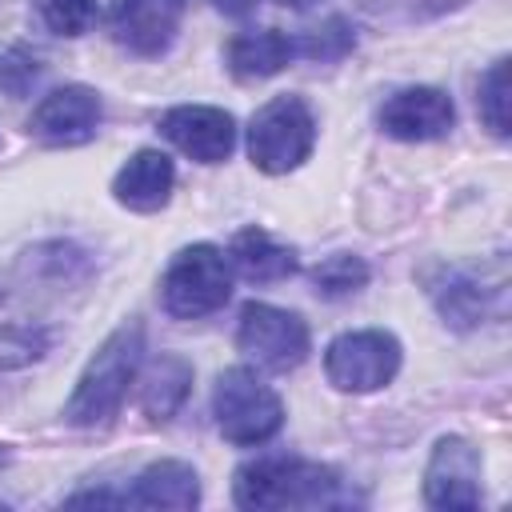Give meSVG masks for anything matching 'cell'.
Here are the masks:
<instances>
[{"label": "cell", "instance_id": "25", "mask_svg": "<svg viewBox=\"0 0 512 512\" xmlns=\"http://www.w3.org/2000/svg\"><path fill=\"white\" fill-rule=\"evenodd\" d=\"M276 4H288V8H308V4H316V0H276Z\"/></svg>", "mask_w": 512, "mask_h": 512}, {"label": "cell", "instance_id": "6", "mask_svg": "<svg viewBox=\"0 0 512 512\" xmlns=\"http://www.w3.org/2000/svg\"><path fill=\"white\" fill-rule=\"evenodd\" d=\"M400 364H404V348L384 328L340 332L324 352L328 384L340 392H376L396 380Z\"/></svg>", "mask_w": 512, "mask_h": 512}, {"label": "cell", "instance_id": "19", "mask_svg": "<svg viewBox=\"0 0 512 512\" xmlns=\"http://www.w3.org/2000/svg\"><path fill=\"white\" fill-rule=\"evenodd\" d=\"M368 284V264L352 252H332L324 256L316 268H312V288L316 296L324 300H340V296H352Z\"/></svg>", "mask_w": 512, "mask_h": 512}, {"label": "cell", "instance_id": "16", "mask_svg": "<svg viewBox=\"0 0 512 512\" xmlns=\"http://www.w3.org/2000/svg\"><path fill=\"white\" fill-rule=\"evenodd\" d=\"M124 504H132V508H196L200 504L196 468L184 460H156L132 480V488L124 492Z\"/></svg>", "mask_w": 512, "mask_h": 512}, {"label": "cell", "instance_id": "18", "mask_svg": "<svg viewBox=\"0 0 512 512\" xmlns=\"http://www.w3.org/2000/svg\"><path fill=\"white\" fill-rule=\"evenodd\" d=\"M228 264L252 284H276L296 272V252L276 244L264 228H240L228 244Z\"/></svg>", "mask_w": 512, "mask_h": 512}, {"label": "cell", "instance_id": "13", "mask_svg": "<svg viewBox=\"0 0 512 512\" xmlns=\"http://www.w3.org/2000/svg\"><path fill=\"white\" fill-rule=\"evenodd\" d=\"M420 280H424V288H428V296H432V304H436V312L444 316L448 328L468 332L488 316V288L468 268L432 264V268L420 272Z\"/></svg>", "mask_w": 512, "mask_h": 512}, {"label": "cell", "instance_id": "20", "mask_svg": "<svg viewBox=\"0 0 512 512\" xmlns=\"http://www.w3.org/2000/svg\"><path fill=\"white\" fill-rule=\"evenodd\" d=\"M292 48H296V56H308V60H340L356 48V36L344 16H328L324 24L308 28L300 40H292Z\"/></svg>", "mask_w": 512, "mask_h": 512}, {"label": "cell", "instance_id": "14", "mask_svg": "<svg viewBox=\"0 0 512 512\" xmlns=\"http://www.w3.org/2000/svg\"><path fill=\"white\" fill-rule=\"evenodd\" d=\"M172 184H176V168L164 152L156 148H140L136 156H128V164L116 172L112 180V196L116 204H124L128 212H160L172 200Z\"/></svg>", "mask_w": 512, "mask_h": 512}, {"label": "cell", "instance_id": "1", "mask_svg": "<svg viewBox=\"0 0 512 512\" xmlns=\"http://www.w3.org/2000/svg\"><path fill=\"white\" fill-rule=\"evenodd\" d=\"M232 500L248 512H272V508H348L356 496L344 484V476L320 460L260 456L236 468Z\"/></svg>", "mask_w": 512, "mask_h": 512}, {"label": "cell", "instance_id": "23", "mask_svg": "<svg viewBox=\"0 0 512 512\" xmlns=\"http://www.w3.org/2000/svg\"><path fill=\"white\" fill-rule=\"evenodd\" d=\"M40 72H44V64H40V56L32 48L12 44V48L0 52V92L4 96L24 100L32 92V84L40 80Z\"/></svg>", "mask_w": 512, "mask_h": 512}, {"label": "cell", "instance_id": "5", "mask_svg": "<svg viewBox=\"0 0 512 512\" xmlns=\"http://www.w3.org/2000/svg\"><path fill=\"white\" fill-rule=\"evenodd\" d=\"M212 416L228 444L256 448L280 432L284 404L252 368H224L212 388Z\"/></svg>", "mask_w": 512, "mask_h": 512}, {"label": "cell", "instance_id": "2", "mask_svg": "<svg viewBox=\"0 0 512 512\" xmlns=\"http://www.w3.org/2000/svg\"><path fill=\"white\" fill-rule=\"evenodd\" d=\"M144 360V328L136 320L120 324L88 360V368L76 380L72 400L64 404V420L76 428H104L116 420L128 384L136 380V368Z\"/></svg>", "mask_w": 512, "mask_h": 512}, {"label": "cell", "instance_id": "21", "mask_svg": "<svg viewBox=\"0 0 512 512\" xmlns=\"http://www.w3.org/2000/svg\"><path fill=\"white\" fill-rule=\"evenodd\" d=\"M476 108L484 116V124L492 128V136H508V60H492V68L480 76L476 88Z\"/></svg>", "mask_w": 512, "mask_h": 512}, {"label": "cell", "instance_id": "8", "mask_svg": "<svg viewBox=\"0 0 512 512\" xmlns=\"http://www.w3.org/2000/svg\"><path fill=\"white\" fill-rule=\"evenodd\" d=\"M484 460L464 436H440L424 468V500L440 512H468L484 500Z\"/></svg>", "mask_w": 512, "mask_h": 512}, {"label": "cell", "instance_id": "15", "mask_svg": "<svg viewBox=\"0 0 512 512\" xmlns=\"http://www.w3.org/2000/svg\"><path fill=\"white\" fill-rule=\"evenodd\" d=\"M296 56L292 40L280 32V28H248V32H236L224 48V64L236 80L244 84H256V80H268L276 72L288 68V60Z\"/></svg>", "mask_w": 512, "mask_h": 512}, {"label": "cell", "instance_id": "24", "mask_svg": "<svg viewBox=\"0 0 512 512\" xmlns=\"http://www.w3.org/2000/svg\"><path fill=\"white\" fill-rule=\"evenodd\" d=\"M36 12L56 36H84L96 24V0H36Z\"/></svg>", "mask_w": 512, "mask_h": 512}, {"label": "cell", "instance_id": "17", "mask_svg": "<svg viewBox=\"0 0 512 512\" xmlns=\"http://www.w3.org/2000/svg\"><path fill=\"white\" fill-rule=\"evenodd\" d=\"M192 392V364L176 352H160L140 376V412L152 424H168Z\"/></svg>", "mask_w": 512, "mask_h": 512}, {"label": "cell", "instance_id": "7", "mask_svg": "<svg viewBox=\"0 0 512 512\" xmlns=\"http://www.w3.org/2000/svg\"><path fill=\"white\" fill-rule=\"evenodd\" d=\"M236 344L260 368H268V372H292V368L304 364V356L312 348V336H308V324L296 312L276 308V304H264V300H252L240 312Z\"/></svg>", "mask_w": 512, "mask_h": 512}, {"label": "cell", "instance_id": "4", "mask_svg": "<svg viewBox=\"0 0 512 512\" xmlns=\"http://www.w3.org/2000/svg\"><path fill=\"white\" fill-rule=\"evenodd\" d=\"M232 264L216 244H188L172 256L160 280V304L176 320H200L228 304Z\"/></svg>", "mask_w": 512, "mask_h": 512}, {"label": "cell", "instance_id": "22", "mask_svg": "<svg viewBox=\"0 0 512 512\" xmlns=\"http://www.w3.org/2000/svg\"><path fill=\"white\" fill-rule=\"evenodd\" d=\"M372 20L380 24H420V20H436L468 0H356Z\"/></svg>", "mask_w": 512, "mask_h": 512}, {"label": "cell", "instance_id": "11", "mask_svg": "<svg viewBox=\"0 0 512 512\" xmlns=\"http://www.w3.org/2000/svg\"><path fill=\"white\" fill-rule=\"evenodd\" d=\"M456 124V108L452 96L432 88V84H412L392 92L380 104V128L392 140H408V144H424V140H440L448 136Z\"/></svg>", "mask_w": 512, "mask_h": 512}, {"label": "cell", "instance_id": "10", "mask_svg": "<svg viewBox=\"0 0 512 512\" xmlns=\"http://www.w3.org/2000/svg\"><path fill=\"white\" fill-rule=\"evenodd\" d=\"M184 0H112L108 32L132 56H164L180 32Z\"/></svg>", "mask_w": 512, "mask_h": 512}, {"label": "cell", "instance_id": "3", "mask_svg": "<svg viewBox=\"0 0 512 512\" xmlns=\"http://www.w3.org/2000/svg\"><path fill=\"white\" fill-rule=\"evenodd\" d=\"M312 144H316V116L308 100L292 92L260 104L248 124V156L268 176H284L300 168L312 156Z\"/></svg>", "mask_w": 512, "mask_h": 512}, {"label": "cell", "instance_id": "9", "mask_svg": "<svg viewBox=\"0 0 512 512\" xmlns=\"http://www.w3.org/2000/svg\"><path fill=\"white\" fill-rule=\"evenodd\" d=\"M100 116H104L100 96L88 84H64L32 108L28 136L48 144V148H76V144H88L96 136Z\"/></svg>", "mask_w": 512, "mask_h": 512}, {"label": "cell", "instance_id": "12", "mask_svg": "<svg viewBox=\"0 0 512 512\" xmlns=\"http://www.w3.org/2000/svg\"><path fill=\"white\" fill-rule=\"evenodd\" d=\"M160 132L196 164L228 160L236 144V120L212 104H176L160 116Z\"/></svg>", "mask_w": 512, "mask_h": 512}]
</instances>
